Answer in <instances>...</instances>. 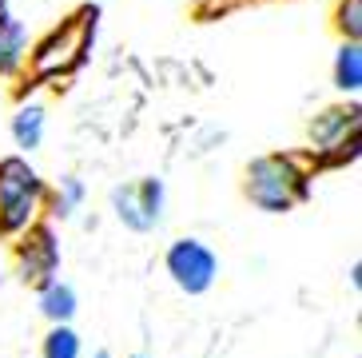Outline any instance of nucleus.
I'll return each instance as SVG.
<instances>
[{"instance_id": "0eeeda50", "label": "nucleus", "mask_w": 362, "mask_h": 358, "mask_svg": "<svg viewBox=\"0 0 362 358\" xmlns=\"http://www.w3.org/2000/svg\"><path fill=\"white\" fill-rule=\"evenodd\" d=\"M358 116L362 108L358 104H334V108H322L319 116L310 120L307 136L310 144H315V151H334L346 144V136L354 139V132H358Z\"/></svg>"}, {"instance_id": "9d476101", "label": "nucleus", "mask_w": 362, "mask_h": 358, "mask_svg": "<svg viewBox=\"0 0 362 358\" xmlns=\"http://www.w3.org/2000/svg\"><path fill=\"white\" fill-rule=\"evenodd\" d=\"M76 311H80V295H76V287L64 283V279H52V283L40 287V315L48 323H72Z\"/></svg>"}, {"instance_id": "f03ea898", "label": "nucleus", "mask_w": 362, "mask_h": 358, "mask_svg": "<svg viewBox=\"0 0 362 358\" xmlns=\"http://www.w3.org/2000/svg\"><path fill=\"white\" fill-rule=\"evenodd\" d=\"M48 200V183L28 163V156L0 159V235L28 231Z\"/></svg>"}, {"instance_id": "f257e3e1", "label": "nucleus", "mask_w": 362, "mask_h": 358, "mask_svg": "<svg viewBox=\"0 0 362 358\" xmlns=\"http://www.w3.org/2000/svg\"><path fill=\"white\" fill-rule=\"evenodd\" d=\"M243 195L251 200V207L267 215H287L295 203L310 195V175L291 156H259L247 163Z\"/></svg>"}, {"instance_id": "2eb2a0df", "label": "nucleus", "mask_w": 362, "mask_h": 358, "mask_svg": "<svg viewBox=\"0 0 362 358\" xmlns=\"http://www.w3.org/2000/svg\"><path fill=\"white\" fill-rule=\"evenodd\" d=\"M92 358H112V350H96V354H92Z\"/></svg>"}, {"instance_id": "dca6fc26", "label": "nucleus", "mask_w": 362, "mask_h": 358, "mask_svg": "<svg viewBox=\"0 0 362 358\" xmlns=\"http://www.w3.org/2000/svg\"><path fill=\"white\" fill-rule=\"evenodd\" d=\"M4 8H8V0H0V12H4Z\"/></svg>"}, {"instance_id": "423d86ee", "label": "nucleus", "mask_w": 362, "mask_h": 358, "mask_svg": "<svg viewBox=\"0 0 362 358\" xmlns=\"http://www.w3.org/2000/svg\"><path fill=\"white\" fill-rule=\"evenodd\" d=\"M88 36H96V12H80L72 16V24L56 28L48 40L40 44V56H36V68L40 72H60L72 60H80V52L88 48Z\"/></svg>"}, {"instance_id": "39448f33", "label": "nucleus", "mask_w": 362, "mask_h": 358, "mask_svg": "<svg viewBox=\"0 0 362 358\" xmlns=\"http://www.w3.org/2000/svg\"><path fill=\"white\" fill-rule=\"evenodd\" d=\"M16 263H21V279L40 291L44 283H52L60 271V243H56L52 227L33 223L28 231H21V247H16Z\"/></svg>"}, {"instance_id": "6e6552de", "label": "nucleus", "mask_w": 362, "mask_h": 358, "mask_svg": "<svg viewBox=\"0 0 362 358\" xmlns=\"http://www.w3.org/2000/svg\"><path fill=\"white\" fill-rule=\"evenodd\" d=\"M44 127H48V112H44L40 100H28V104H21L16 112H12V144L28 156V151H36L44 144Z\"/></svg>"}, {"instance_id": "f3484780", "label": "nucleus", "mask_w": 362, "mask_h": 358, "mask_svg": "<svg viewBox=\"0 0 362 358\" xmlns=\"http://www.w3.org/2000/svg\"><path fill=\"white\" fill-rule=\"evenodd\" d=\"M128 358H148V354H128Z\"/></svg>"}, {"instance_id": "7ed1b4c3", "label": "nucleus", "mask_w": 362, "mask_h": 358, "mask_svg": "<svg viewBox=\"0 0 362 358\" xmlns=\"http://www.w3.org/2000/svg\"><path fill=\"white\" fill-rule=\"evenodd\" d=\"M163 271L175 287H180L183 295H207L219 279V255L207 247L203 239L195 235H183V239L168 243V251H163Z\"/></svg>"}, {"instance_id": "20e7f679", "label": "nucleus", "mask_w": 362, "mask_h": 358, "mask_svg": "<svg viewBox=\"0 0 362 358\" xmlns=\"http://www.w3.org/2000/svg\"><path fill=\"white\" fill-rule=\"evenodd\" d=\"M163 207H168V187L160 175H139L128 183L112 187V211L116 219L136 235H148L163 223Z\"/></svg>"}, {"instance_id": "ddd939ff", "label": "nucleus", "mask_w": 362, "mask_h": 358, "mask_svg": "<svg viewBox=\"0 0 362 358\" xmlns=\"http://www.w3.org/2000/svg\"><path fill=\"white\" fill-rule=\"evenodd\" d=\"M80 354H84V342H80L72 323H56V327L44 335L40 358H80Z\"/></svg>"}, {"instance_id": "1a4fd4ad", "label": "nucleus", "mask_w": 362, "mask_h": 358, "mask_svg": "<svg viewBox=\"0 0 362 358\" xmlns=\"http://www.w3.org/2000/svg\"><path fill=\"white\" fill-rule=\"evenodd\" d=\"M24 60H28V28L4 8L0 12V76L21 72Z\"/></svg>"}, {"instance_id": "9b49d317", "label": "nucleus", "mask_w": 362, "mask_h": 358, "mask_svg": "<svg viewBox=\"0 0 362 358\" xmlns=\"http://www.w3.org/2000/svg\"><path fill=\"white\" fill-rule=\"evenodd\" d=\"M334 88L342 96H358L362 88V48L354 40H342L334 52Z\"/></svg>"}, {"instance_id": "f8f14e48", "label": "nucleus", "mask_w": 362, "mask_h": 358, "mask_svg": "<svg viewBox=\"0 0 362 358\" xmlns=\"http://www.w3.org/2000/svg\"><path fill=\"white\" fill-rule=\"evenodd\" d=\"M84 195H88L84 179H80V175H64V179H60V187L48 191V200H44V203H48V211H52L56 219H72L76 211H80V203H84Z\"/></svg>"}, {"instance_id": "4468645a", "label": "nucleus", "mask_w": 362, "mask_h": 358, "mask_svg": "<svg viewBox=\"0 0 362 358\" xmlns=\"http://www.w3.org/2000/svg\"><path fill=\"white\" fill-rule=\"evenodd\" d=\"M334 24H339L342 40H362V0H342L339 12H334Z\"/></svg>"}]
</instances>
